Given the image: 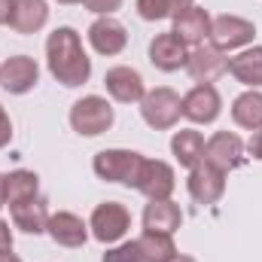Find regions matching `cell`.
Wrapping results in <instances>:
<instances>
[{
  "instance_id": "1",
  "label": "cell",
  "mask_w": 262,
  "mask_h": 262,
  "mask_svg": "<svg viewBox=\"0 0 262 262\" xmlns=\"http://www.w3.org/2000/svg\"><path fill=\"white\" fill-rule=\"evenodd\" d=\"M46 64L49 73L67 85V89H76V85H85L89 76H92V58L85 55L82 49V40L73 28H55L46 40Z\"/></svg>"
},
{
  "instance_id": "2",
  "label": "cell",
  "mask_w": 262,
  "mask_h": 262,
  "mask_svg": "<svg viewBox=\"0 0 262 262\" xmlns=\"http://www.w3.org/2000/svg\"><path fill=\"white\" fill-rule=\"evenodd\" d=\"M95 174L107 183H122L134 189L137 186V177H140V168H143V156L134 152V149H101L92 162Z\"/></svg>"
},
{
  "instance_id": "3",
  "label": "cell",
  "mask_w": 262,
  "mask_h": 262,
  "mask_svg": "<svg viewBox=\"0 0 262 262\" xmlns=\"http://www.w3.org/2000/svg\"><path fill=\"white\" fill-rule=\"evenodd\" d=\"M140 116L149 128L156 131H168L174 128L183 116V98L168 89V85H159V89H149L140 101Z\"/></svg>"
},
{
  "instance_id": "4",
  "label": "cell",
  "mask_w": 262,
  "mask_h": 262,
  "mask_svg": "<svg viewBox=\"0 0 262 262\" xmlns=\"http://www.w3.org/2000/svg\"><path fill=\"white\" fill-rule=\"evenodd\" d=\"M113 119H116L113 104L101 95H85L70 107V128L82 137H98V134L110 131Z\"/></svg>"
},
{
  "instance_id": "5",
  "label": "cell",
  "mask_w": 262,
  "mask_h": 262,
  "mask_svg": "<svg viewBox=\"0 0 262 262\" xmlns=\"http://www.w3.org/2000/svg\"><path fill=\"white\" fill-rule=\"evenodd\" d=\"M89 229H92V238H98L101 244H116L125 238V232L131 229V213L125 204L119 201H104L92 210V220H89Z\"/></svg>"
},
{
  "instance_id": "6",
  "label": "cell",
  "mask_w": 262,
  "mask_h": 262,
  "mask_svg": "<svg viewBox=\"0 0 262 262\" xmlns=\"http://www.w3.org/2000/svg\"><path fill=\"white\" fill-rule=\"evenodd\" d=\"M253 37H256L253 21L241 18V15H216L210 21V46H216L220 52L241 49V46L253 43Z\"/></svg>"
},
{
  "instance_id": "7",
  "label": "cell",
  "mask_w": 262,
  "mask_h": 262,
  "mask_svg": "<svg viewBox=\"0 0 262 262\" xmlns=\"http://www.w3.org/2000/svg\"><path fill=\"white\" fill-rule=\"evenodd\" d=\"M220 110H223V101H220V92L213 89V82H198L183 95V116L195 125L216 122Z\"/></svg>"
},
{
  "instance_id": "8",
  "label": "cell",
  "mask_w": 262,
  "mask_h": 262,
  "mask_svg": "<svg viewBox=\"0 0 262 262\" xmlns=\"http://www.w3.org/2000/svg\"><path fill=\"white\" fill-rule=\"evenodd\" d=\"M177 186V177H174V168L162 159H143V168H140V177H137V192L149 198V201H165L171 198Z\"/></svg>"
},
{
  "instance_id": "9",
  "label": "cell",
  "mask_w": 262,
  "mask_h": 262,
  "mask_svg": "<svg viewBox=\"0 0 262 262\" xmlns=\"http://www.w3.org/2000/svg\"><path fill=\"white\" fill-rule=\"evenodd\" d=\"M204 162H210L220 171H235L244 165V143L235 131H216L207 143H204Z\"/></svg>"
},
{
  "instance_id": "10",
  "label": "cell",
  "mask_w": 262,
  "mask_h": 262,
  "mask_svg": "<svg viewBox=\"0 0 262 262\" xmlns=\"http://www.w3.org/2000/svg\"><path fill=\"white\" fill-rule=\"evenodd\" d=\"M40 79V67L31 55H12L0 64V89L9 95H28Z\"/></svg>"
},
{
  "instance_id": "11",
  "label": "cell",
  "mask_w": 262,
  "mask_h": 262,
  "mask_svg": "<svg viewBox=\"0 0 262 262\" xmlns=\"http://www.w3.org/2000/svg\"><path fill=\"white\" fill-rule=\"evenodd\" d=\"M186 189H189L192 201H198V204H216L226 192V171L213 168L210 162H201L189 171Z\"/></svg>"
},
{
  "instance_id": "12",
  "label": "cell",
  "mask_w": 262,
  "mask_h": 262,
  "mask_svg": "<svg viewBox=\"0 0 262 262\" xmlns=\"http://www.w3.org/2000/svg\"><path fill=\"white\" fill-rule=\"evenodd\" d=\"M89 43L98 55H119L128 46V31L122 21H116L113 15H98L89 28Z\"/></svg>"
},
{
  "instance_id": "13",
  "label": "cell",
  "mask_w": 262,
  "mask_h": 262,
  "mask_svg": "<svg viewBox=\"0 0 262 262\" xmlns=\"http://www.w3.org/2000/svg\"><path fill=\"white\" fill-rule=\"evenodd\" d=\"M104 85L110 92L113 101L119 104H140L143 95H146V85H143V76L128 64H119V67H110L104 73Z\"/></svg>"
},
{
  "instance_id": "14",
  "label": "cell",
  "mask_w": 262,
  "mask_h": 262,
  "mask_svg": "<svg viewBox=\"0 0 262 262\" xmlns=\"http://www.w3.org/2000/svg\"><path fill=\"white\" fill-rule=\"evenodd\" d=\"M149 61H152V67H159L165 73H174V70L186 67V61H189V46L174 31L156 34V40L149 43Z\"/></svg>"
},
{
  "instance_id": "15",
  "label": "cell",
  "mask_w": 262,
  "mask_h": 262,
  "mask_svg": "<svg viewBox=\"0 0 262 262\" xmlns=\"http://www.w3.org/2000/svg\"><path fill=\"white\" fill-rule=\"evenodd\" d=\"M186 70L195 82H213L220 79L223 73H229V58L226 52H220L216 46L210 43H201L189 52V61H186Z\"/></svg>"
},
{
  "instance_id": "16",
  "label": "cell",
  "mask_w": 262,
  "mask_h": 262,
  "mask_svg": "<svg viewBox=\"0 0 262 262\" xmlns=\"http://www.w3.org/2000/svg\"><path fill=\"white\" fill-rule=\"evenodd\" d=\"M210 15H207V9H201V6H186V9H180V12H174V34L186 43V46H201L207 37H210Z\"/></svg>"
},
{
  "instance_id": "17",
  "label": "cell",
  "mask_w": 262,
  "mask_h": 262,
  "mask_svg": "<svg viewBox=\"0 0 262 262\" xmlns=\"http://www.w3.org/2000/svg\"><path fill=\"white\" fill-rule=\"evenodd\" d=\"M49 238L61 247H82L89 241V223H82V216L70 213V210H58L49 213V226H46Z\"/></svg>"
},
{
  "instance_id": "18",
  "label": "cell",
  "mask_w": 262,
  "mask_h": 262,
  "mask_svg": "<svg viewBox=\"0 0 262 262\" xmlns=\"http://www.w3.org/2000/svg\"><path fill=\"white\" fill-rule=\"evenodd\" d=\"M183 226V210L180 204H174L171 198L165 201H149L143 207V229L146 232H162V235H174Z\"/></svg>"
},
{
  "instance_id": "19",
  "label": "cell",
  "mask_w": 262,
  "mask_h": 262,
  "mask_svg": "<svg viewBox=\"0 0 262 262\" xmlns=\"http://www.w3.org/2000/svg\"><path fill=\"white\" fill-rule=\"evenodd\" d=\"M49 21V3L46 0H15L9 28L15 34H37Z\"/></svg>"
},
{
  "instance_id": "20",
  "label": "cell",
  "mask_w": 262,
  "mask_h": 262,
  "mask_svg": "<svg viewBox=\"0 0 262 262\" xmlns=\"http://www.w3.org/2000/svg\"><path fill=\"white\" fill-rule=\"evenodd\" d=\"M9 213H12V226L28 232V235H43L46 226H49V210H46V201L40 195L12 204Z\"/></svg>"
},
{
  "instance_id": "21",
  "label": "cell",
  "mask_w": 262,
  "mask_h": 262,
  "mask_svg": "<svg viewBox=\"0 0 262 262\" xmlns=\"http://www.w3.org/2000/svg\"><path fill=\"white\" fill-rule=\"evenodd\" d=\"M229 73L247 89H262V46L244 49L235 58H229Z\"/></svg>"
},
{
  "instance_id": "22",
  "label": "cell",
  "mask_w": 262,
  "mask_h": 262,
  "mask_svg": "<svg viewBox=\"0 0 262 262\" xmlns=\"http://www.w3.org/2000/svg\"><path fill=\"white\" fill-rule=\"evenodd\" d=\"M171 152H174V159L183 165V168H195L204 162V137H201V131L195 128H180L174 137H171Z\"/></svg>"
},
{
  "instance_id": "23",
  "label": "cell",
  "mask_w": 262,
  "mask_h": 262,
  "mask_svg": "<svg viewBox=\"0 0 262 262\" xmlns=\"http://www.w3.org/2000/svg\"><path fill=\"white\" fill-rule=\"evenodd\" d=\"M3 195H6V204H18V201H28V198H37L40 195V177L34 171H9L3 174Z\"/></svg>"
},
{
  "instance_id": "24",
  "label": "cell",
  "mask_w": 262,
  "mask_h": 262,
  "mask_svg": "<svg viewBox=\"0 0 262 262\" xmlns=\"http://www.w3.org/2000/svg\"><path fill=\"white\" fill-rule=\"evenodd\" d=\"M232 119H235L238 128L259 131L262 128V92L247 89L244 95H238L232 101Z\"/></svg>"
},
{
  "instance_id": "25",
  "label": "cell",
  "mask_w": 262,
  "mask_h": 262,
  "mask_svg": "<svg viewBox=\"0 0 262 262\" xmlns=\"http://www.w3.org/2000/svg\"><path fill=\"white\" fill-rule=\"evenodd\" d=\"M137 250H140L143 262H168L171 256H177L174 238L162 235V232H143L137 238Z\"/></svg>"
},
{
  "instance_id": "26",
  "label": "cell",
  "mask_w": 262,
  "mask_h": 262,
  "mask_svg": "<svg viewBox=\"0 0 262 262\" xmlns=\"http://www.w3.org/2000/svg\"><path fill=\"white\" fill-rule=\"evenodd\" d=\"M137 15L143 21H162V18H168L174 12H171L168 0H137Z\"/></svg>"
},
{
  "instance_id": "27",
  "label": "cell",
  "mask_w": 262,
  "mask_h": 262,
  "mask_svg": "<svg viewBox=\"0 0 262 262\" xmlns=\"http://www.w3.org/2000/svg\"><path fill=\"white\" fill-rule=\"evenodd\" d=\"M101 262H143V256H140V250H137V241H125V244L110 247Z\"/></svg>"
},
{
  "instance_id": "28",
  "label": "cell",
  "mask_w": 262,
  "mask_h": 262,
  "mask_svg": "<svg viewBox=\"0 0 262 262\" xmlns=\"http://www.w3.org/2000/svg\"><path fill=\"white\" fill-rule=\"evenodd\" d=\"M82 6L95 15H113L122 6V0H82Z\"/></svg>"
},
{
  "instance_id": "29",
  "label": "cell",
  "mask_w": 262,
  "mask_h": 262,
  "mask_svg": "<svg viewBox=\"0 0 262 262\" xmlns=\"http://www.w3.org/2000/svg\"><path fill=\"white\" fill-rule=\"evenodd\" d=\"M9 140H12V119L6 116V110H3V104H0V149L9 146Z\"/></svg>"
},
{
  "instance_id": "30",
  "label": "cell",
  "mask_w": 262,
  "mask_h": 262,
  "mask_svg": "<svg viewBox=\"0 0 262 262\" xmlns=\"http://www.w3.org/2000/svg\"><path fill=\"white\" fill-rule=\"evenodd\" d=\"M247 152H250L253 159H259V162H262V128L250 134V140H247Z\"/></svg>"
},
{
  "instance_id": "31",
  "label": "cell",
  "mask_w": 262,
  "mask_h": 262,
  "mask_svg": "<svg viewBox=\"0 0 262 262\" xmlns=\"http://www.w3.org/2000/svg\"><path fill=\"white\" fill-rule=\"evenodd\" d=\"M6 250H12V229L6 220H0V253H6Z\"/></svg>"
},
{
  "instance_id": "32",
  "label": "cell",
  "mask_w": 262,
  "mask_h": 262,
  "mask_svg": "<svg viewBox=\"0 0 262 262\" xmlns=\"http://www.w3.org/2000/svg\"><path fill=\"white\" fill-rule=\"evenodd\" d=\"M12 6H15V0H0V25H9V18H12Z\"/></svg>"
},
{
  "instance_id": "33",
  "label": "cell",
  "mask_w": 262,
  "mask_h": 262,
  "mask_svg": "<svg viewBox=\"0 0 262 262\" xmlns=\"http://www.w3.org/2000/svg\"><path fill=\"white\" fill-rule=\"evenodd\" d=\"M171 3V12H180V9H186V6H192L195 0H168Z\"/></svg>"
},
{
  "instance_id": "34",
  "label": "cell",
  "mask_w": 262,
  "mask_h": 262,
  "mask_svg": "<svg viewBox=\"0 0 262 262\" xmlns=\"http://www.w3.org/2000/svg\"><path fill=\"white\" fill-rule=\"evenodd\" d=\"M0 262H21V259H18L12 250H6V253H0Z\"/></svg>"
},
{
  "instance_id": "35",
  "label": "cell",
  "mask_w": 262,
  "mask_h": 262,
  "mask_svg": "<svg viewBox=\"0 0 262 262\" xmlns=\"http://www.w3.org/2000/svg\"><path fill=\"white\" fill-rule=\"evenodd\" d=\"M168 262H198V259H192V256H183V253H177V256H171Z\"/></svg>"
},
{
  "instance_id": "36",
  "label": "cell",
  "mask_w": 262,
  "mask_h": 262,
  "mask_svg": "<svg viewBox=\"0 0 262 262\" xmlns=\"http://www.w3.org/2000/svg\"><path fill=\"white\" fill-rule=\"evenodd\" d=\"M6 207V195H3V174H0V210Z\"/></svg>"
},
{
  "instance_id": "37",
  "label": "cell",
  "mask_w": 262,
  "mask_h": 262,
  "mask_svg": "<svg viewBox=\"0 0 262 262\" xmlns=\"http://www.w3.org/2000/svg\"><path fill=\"white\" fill-rule=\"evenodd\" d=\"M58 3H64V6H70V3H82V0H58Z\"/></svg>"
}]
</instances>
